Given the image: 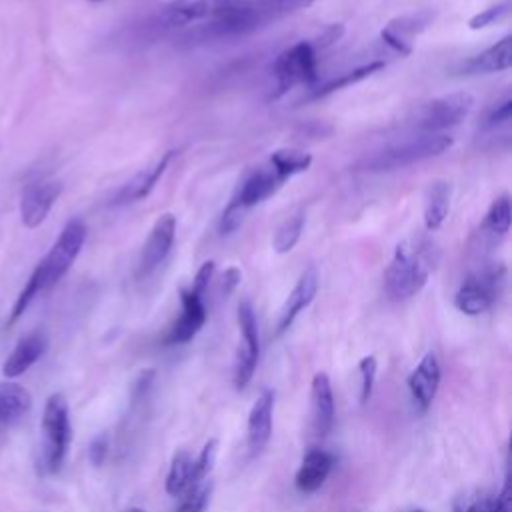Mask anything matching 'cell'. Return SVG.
<instances>
[{
    "label": "cell",
    "mask_w": 512,
    "mask_h": 512,
    "mask_svg": "<svg viewBox=\"0 0 512 512\" xmlns=\"http://www.w3.org/2000/svg\"><path fill=\"white\" fill-rule=\"evenodd\" d=\"M510 468L506 466L504 486L500 492H472L460 496L454 504V512H510L512 510V486H510Z\"/></svg>",
    "instance_id": "cell-23"
},
{
    "label": "cell",
    "mask_w": 512,
    "mask_h": 512,
    "mask_svg": "<svg viewBox=\"0 0 512 512\" xmlns=\"http://www.w3.org/2000/svg\"><path fill=\"white\" fill-rule=\"evenodd\" d=\"M180 304H182L180 316L174 320L168 334L164 336L166 346L190 342L202 330V326L206 322V306H204L202 294L194 292L192 288H182Z\"/></svg>",
    "instance_id": "cell-12"
},
{
    "label": "cell",
    "mask_w": 512,
    "mask_h": 512,
    "mask_svg": "<svg viewBox=\"0 0 512 512\" xmlns=\"http://www.w3.org/2000/svg\"><path fill=\"white\" fill-rule=\"evenodd\" d=\"M172 156H174V150H168L154 164L140 170L132 180H128L120 188V192L114 198V204H130V202H138V200L146 198L154 190V186L158 184L162 174L166 172Z\"/></svg>",
    "instance_id": "cell-22"
},
{
    "label": "cell",
    "mask_w": 512,
    "mask_h": 512,
    "mask_svg": "<svg viewBox=\"0 0 512 512\" xmlns=\"http://www.w3.org/2000/svg\"><path fill=\"white\" fill-rule=\"evenodd\" d=\"M242 0H170L158 12V22L166 28H184L192 24L206 26Z\"/></svg>",
    "instance_id": "cell-9"
},
{
    "label": "cell",
    "mask_w": 512,
    "mask_h": 512,
    "mask_svg": "<svg viewBox=\"0 0 512 512\" xmlns=\"http://www.w3.org/2000/svg\"><path fill=\"white\" fill-rule=\"evenodd\" d=\"M452 136L444 134H418L398 144L386 146L366 160V170L370 172H390L398 168H406L428 158L444 154L452 146Z\"/></svg>",
    "instance_id": "cell-4"
},
{
    "label": "cell",
    "mask_w": 512,
    "mask_h": 512,
    "mask_svg": "<svg viewBox=\"0 0 512 512\" xmlns=\"http://www.w3.org/2000/svg\"><path fill=\"white\" fill-rule=\"evenodd\" d=\"M310 164H312V156L296 148H280L270 156V168L284 182L300 172H306Z\"/></svg>",
    "instance_id": "cell-27"
},
{
    "label": "cell",
    "mask_w": 512,
    "mask_h": 512,
    "mask_svg": "<svg viewBox=\"0 0 512 512\" xmlns=\"http://www.w3.org/2000/svg\"><path fill=\"white\" fill-rule=\"evenodd\" d=\"M342 34H344V26H342V24H332V26H328V28L318 36V44H312V46H314V48H316V46L326 48V46L334 44Z\"/></svg>",
    "instance_id": "cell-38"
},
{
    "label": "cell",
    "mask_w": 512,
    "mask_h": 512,
    "mask_svg": "<svg viewBox=\"0 0 512 512\" xmlns=\"http://www.w3.org/2000/svg\"><path fill=\"white\" fill-rule=\"evenodd\" d=\"M90 2H100V0H90Z\"/></svg>",
    "instance_id": "cell-41"
},
{
    "label": "cell",
    "mask_w": 512,
    "mask_h": 512,
    "mask_svg": "<svg viewBox=\"0 0 512 512\" xmlns=\"http://www.w3.org/2000/svg\"><path fill=\"white\" fill-rule=\"evenodd\" d=\"M334 466V456L324 448H310L302 456V462L294 476V486L302 494H312L324 486Z\"/></svg>",
    "instance_id": "cell-20"
},
{
    "label": "cell",
    "mask_w": 512,
    "mask_h": 512,
    "mask_svg": "<svg viewBox=\"0 0 512 512\" xmlns=\"http://www.w3.org/2000/svg\"><path fill=\"white\" fill-rule=\"evenodd\" d=\"M376 370L378 362L376 356L368 354L358 362V372H360V404H366L372 396L374 390V380H376Z\"/></svg>",
    "instance_id": "cell-34"
},
{
    "label": "cell",
    "mask_w": 512,
    "mask_h": 512,
    "mask_svg": "<svg viewBox=\"0 0 512 512\" xmlns=\"http://www.w3.org/2000/svg\"><path fill=\"white\" fill-rule=\"evenodd\" d=\"M210 492H212L210 480L194 484L188 492H184L180 496V504H178L176 512H206V506H208V500H210Z\"/></svg>",
    "instance_id": "cell-32"
},
{
    "label": "cell",
    "mask_w": 512,
    "mask_h": 512,
    "mask_svg": "<svg viewBox=\"0 0 512 512\" xmlns=\"http://www.w3.org/2000/svg\"><path fill=\"white\" fill-rule=\"evenodd\" d=\"M272 428H274V390L264 388L260 396L254 400L246 420V446L252 456L260 454L266 448L272 436Z\"/></svg>",
    "instance_id": "cell-13"
},
{
    "label": "cell",
    "mask_w": 512,
    "mask_h": 512,
    "mask_svg": "<svg viewBox=\"0 0 512 512\" xmlns=\"http://www.w3.org/2000/svg\"><path fill=\"white\" fill-rule=\"evenodd\" d=\"M432 18H434V14L430 10H420L416 14L400 16L396 20H390L382 28L380 38L396 54L408 56L412 52V38H416L422 30H426L428 24L432 22Z\"/></svg>",
    "instance_id": "cell-14"
},
{
    "label": "cell",
    "mask_w": 512,
    "mask_h": 512,
    "mask_svg": "<svg viewBox=\"0 0 512 512\" xmlns=\"http://www.w3.org/2000/svg\"><path fill=\"white\" fill-rule=\"evenodd\" d=\"M32 408V394L14 380L0 382V432L22 420Z\"/></svg>",
    "instance_id": "cell-24"
},
{
    "label": "cell",
    "mask_w": 512,
    "mask_h": 512,
    "mask_svg": "<svg viewBox=\"0 0 512 512\" xmlns=\"http://www.w3.org/2000/svg\"><path fill=\"white\" fill-rule=\"evenodd\" d=\"M410 512H426V510H420V508H418V510H410Z\"/></svg>",
    "instance_id": "cell-40"
},
{
    "label": "cell",
    "mask_w": 512,
    "mask_h": 512,
    "mask_svg": "<svg viewBox=\"0 0 512 512\" xmlns=\"http://www.w3.org/2000/svg\"><path fill=\"white\" fill-rule=\"evenodd\" d=\"M440 380H442V370H440V362L436 358L434 352H428L422 356V360L416 364V368L410 372L406 384L408 390L412 394L414 404L418 406V410H428L430 404L434 402L438 388H440Z\"/></svg>",
    "instance_id": "cell-17"
},
{
    "label": "cell",
    "mask_w": 512,
    "mask_h": 512,
    "mask_svg": "<svg viewBox=\"0 0 512 512\" xmlns=\"http://www.w3.org/2000/svg\"><path fill=\"white\" fill-rule=\"evenodd\" d=\"M318 282H320V278H318V270L314 266H308L300 274L298 282L294 284L292 292L288 294V298H286V302L280 310V316H278V322H276V334L278 336L284 334L294 324L298 314L304 308L310 306V302L314 300V296L318 292Z\"/></svg>",
    "instance_id": "cell-18"
},
{
    "label": "cell",
    "mask_w": 512,
    "mask_h": 512,
    "mask_svg": "<svg viewBox=\"0 0 512 512\" xmlns=\"http://www.w3.org/2000/svg\"><path fill=\"white\" fill-rule=\"evenodd\" d=\"M72 442L70 408L64 394L48 396L40 422V452L38 468L44 476H54L62 470Z\"/></svg>",
    "instance_id": "cell-3"
},
{
    "label": "cell",
    "mask_w": 512,
    "mask_h": 512,
    "mask_svg": "<svg viewBox=\"0 0 512 512\" xmlns=\"http://www.w3.org/2000/svg\"><path fill=\"white\" fill-rule=\"evenodd\" d=\"M254 2L270 24V22H276V20L288 16V14H294L298 10L308 8L316 0H254Z\"/></svg>",
    "instance_id": "cell-31"
},
{
    "label": "cell",
    "mask_w": 512,
    "mask_h": 512,
    "mask_svg": "<svg viewBox=\"0 0 512 512\" xmlns=\"http://www.w3.org/2000/svg\"><path fill=\"white\" fill-rule=\"evenodd\" d=\"M506 268L502 264H488L470 272L454 294V306L466 316H478L492 308L502 292Z\"/></svg>",
    "instance_id": "cell-6"
},
{
    "label": "cell",
    "mask_w": 512,
    "mask_h": 512,
    "mask_svg": "<svg viewBox=\"0 0 512 512\" xmlns=\"http://www.w3.org/2000/svg\"><path fill=\"white\" fill-rule=\"evenodd\" d=\"M512 118V98L506 96L502 102H498L492 112L486 118V128H500L506 126Z\"/></svg>",
    "instance_id": "cell-35"
},
{
    "label": "cell",
    "mask_w": 512,
    "mask_h": 512,
    "mask_svg": "<svg viewBox=\"0 0 512 512\" xmlns=\"http://www.w3.org/2000/svg\"><path fill=\"white\" fill-rule=\"evenodd\" d=\"M304 224H306L304 212H296V214H292L290 218H286V220L278 226V230L274 232L272 248H274L278 254L290 252V250L298 244V240H300V236H302V232H304Z\"/></svg>",
    "instance_id": "cell-30"
},
{
    "label": "cell",
    "mask_w": 512,
    "mask_h": 512,
    "mask_svg": "<svg viewBox=\"0 0 512 512\" xmlns=\"http://www.w3.org/2000/svg\"><path fill=\"white\" fill-rule=\"evenodd\" d=\"M474 108V98L468 92H454L434 98L422 104L410 124L418 134H444L446 130L458 126Z\"/></svg>",
    "instance_id": "cell-7"
},
{
    "label": "cell",
    "mask_w": 512,
    "mask_h": 512,
    "mask_svg": "<svg viewBox=\"0 0 512 512\" xmlns=\"http://www.w3.org/2000/svg\"><path fill=\"white\" fill-rule=\"evenodd\" d=\"M86 236H88V226L82 218H72L64 224L56 242L50 246V250L44 254V258L36 264V268L32 270L24 288L20 290V294L10 310L8 326L16 324L40 294L48 292L64 278V274L72 268L74 260L78 258V254L86 242Z\"/></svg>",
    "instance_id": "cell-1"
},
{
    "label": "cell",
    "mask_w": 512,
    "mask_h": 512,
    "mask_svg": "<svg viewBox=\"0 0 512 512\" xmlns=\"http://www.w3.org/2000/svg\"><path fill=\"white\" fill-rule=\"evenodd\" d=\"M272 76L274 88L270 100L282 98L294 86H312L318 78V56L312 42L300 40L282 50L272 64Z\"/></svg>",
    "instance_id": "cell-5"
},
{
    "label": "cell",
    "mask_w": 512,
    "mask_h": 512,
    "mask_svg": "<svg viewBox=\"0 0 512 512\" xmlns=\"http://www.w3.org/2000/svg\"><path fill=\"white\" fill-rule=\"evenodd\" d=\"M282 184H284V180H280L270 166L254 170L242 180V184L238 186L236 194L232 196V200L228 204H232L234 208H238L246 214L250 208L258 206L260 202H264L266 198L276 194L278 188H282Z\"/></svg>",
    "instance_id": "cell-16"
},
{
    "label": "cell",
    "mask_w": 512,
    "mask_h": 512,
    "mask_svg": "<svg viewBox=\"0 0 512 512\" xmlns=\"http://www.w3.org/2000/svg\"><path fill=\"white\" fill-rule=\"evenodd\" d=\"M176 238V218L166 212L156 218V222L150 228V234L140 250L136 276L146 278L150 276L170 254Z\"/></svg>",
    "instance_id": "cell-10"
},
{
    "label": "cell",
    "mask_w": 512,
    "mask_h": 512,
    "mask_svg": "<svg viewBox=\"0 0 512 512\" xmlns=\"http://www.w3.org/2000/svg\"><path fill=\"white\" fill-rule=\"evenodd\" d=\"M126 512H144V510L142 508H128Z\"/></svg>",
    "instance_id": "cell-39"
},
{
    "label": "cell",
    "mask_w": 512,
    "mask_h": 512,
    "mask_svg": "<svg viewBox=\"0 0 512 512\" xmlns=\"http://www.w3.org/2000/svg\"><path fill=\"white\" fill-rule=\"evenodd\" d=\"M510 222H512L510 196L502 194L496 200H492V204L484 216L482 230L492 236H506V232L510 230Z\"/></svg>",
    "instance_id": "cell-29"
},
{
    "label": "cell",
    "mask_w": 512,
    "mask_h": 512,
    "mask_svg": "<svg viewBox=\"0 0 512 512\" xmlns=\"http://www.w3.org/2000/svg\"><path fill=\"white\" fill-rule=\"evenodd\" d=\"M214 270H216V264H214L212 260L204 262V264L198 268V272H196V276H194L190 288H192L194 292H198V294L204 296V292L208 290V284H210V280H212V276H214Z\"/></svg>",
    "instance_id": "cell-36"
},
{
    "label": "cell",
    "mask_w": 512,
    "mask_h": 512,
    "mask_svg": "<svg viewBox=\"0 0 512 512\" xmlns=\"http://www.w3.org/2000/svg\"><path fill=\"white\" fill-rule=\"evenodd\" d=\"M240 280H242V272H240V268H236V266L226 268V270H224V274H222V284H220L222 294H224V296H228L230 292H234V288L240 284Z\"/></svg>",
    "instance_id": "cell-37"
},
{
    "label": "cell",
    "mask_w": 512,
    "mask_h": 512,
    "mask_svg": "<svg viewBox=\"0 0 512 512\" xmlns=\"http://www.w3.org/2000/svg\"><path fill=\"white\" fill-rule=\"evenodd\" d=\"M194 484H198L194 456L188 450H178L174 454V458L170 462V468H168V474H166V492L170 496L180 498Z\"/></svg>",
    "instance_id": "cell-26"
},
{
    "label": "cell",
    "mask_w": 512,
    "mask_h": 512,
    "mask_svg": "<svg viewBox=\"0 0 512 512\" xmlns=\"http://www.w3.org/2000/svg\"><path fill=\"white\" fill-rule=\"evenodd\" d=\"M382 68H384V62H380V60H374V62L362 64V66H358V68H352V70L340 74L338 78L328 80V82L322 84L320 88H314L312 94L308 96V100L326 98V96H330V94H334V92H338V90H342V88H348V86H352V84H356V82H362L364 78L376 74V72L382 70Z\"/></svg>",
    "instance_id": "cell-28"
},
{
    "label": "cell",
    "mask_w": 512,
    "mask_h": 512,
    "mask_svg": "<svg viewBox=\"0 0 512 512\" xmlns=\"http://www.w3.org/2000/svg\"><path fill=\"white\" fill-rule=\"evenodd\" d=\"M334 394L326 372H316L310 382V426L316 438H326L334 424Z\"/></svg>",
    "instance_id": "cell-15"
},
{
    "label": "cell",
    "mask_w": 512,
    "mask_h": 512,
    "mask_svg": "<svg viewBox=\"0 0 512 512\" xmlns=\"http://www.w3.org/2000/svg\"><path fill=\"white\" fill-rule=\"evenodd\" d=\"M510 8H512V2L510 0H504L500 4H494L478 14H474L470 20H468V28L470 30H482V28H488L492 24H498L502 22L504 18H508L510 14Z\"/></svg>",
    "instance_id": "cell-33"
},
{
    "label": "cell",
    "mask_w": 512,
    "mask_h": 512,
    "mask_svg": "<svg viewBox=\"0 0 512 512\" xmlns=\"http://www.w3.org/2000/svg\"><path fill=\"white\" fill-rule=\"evenodd\" d=\"M62 194V184L56 180H36L24 186L20 196V220L26 228H38L50 214Z\"/></svg>",
    "instance_id": "cell-11"
},
{
    "label": "cell",
    "mask_w": 512,
    "mask_h": 512,
    "mask_svg": "<svg viewBox=\"0 0 512 512\" xmlns=\"http://www.w3.org/2000/svg\"><path fill=\"white\" fill-rule=\"evenodd\" d=\"M450 198H452V186L446 180L430 182L424 194V208H422L426 230L434 232L444 224L450 212Z\"/></svg>",
    "instance_id": "cell-25"
},
{
    "label": "cell",
    "mask_w": 512,
    "mask_h": 512,
    "mask_svg": "<svg viewBox=\"0 0 512 512\" xmlns=\"http://www.w3.org/2000/svg\"><path fill=\"white\" fill-rule=\"evenodd\" d=\"M512 66V36L506 34L500 38L496 44L488 46L480 54L468 58L460 72L466 76H476V74H494V72H504Z\"/></svg>",
    "instance_id": "cell-21"
},
{
    "label": "cell",
    "mask_w": 512,
    "mask_h": 512,
    "mask_svg": "<svg viewBox=\"0 0 512 512\" xmlns=\"http://www.w3.org/2000/svg\"><path fill=\"white\" fill-rule=\"evenodd\" d=\"M434 268V248L424 238L402 240L384 272V290L392 302L416 296Z\"/></svg>",
    "instance_id": "cell-2"
},
{
    "label": "cell",
    "mask_w": 512,
    "mask_h": 512,
    "mask_svg": "<svg viewBox=\"0 0 512 512\" xmlns=\"http://www.w3.org/2000/svg\"><path fill=\"white\" fill-rule=\"evenodd\" d=\"M238 318V330H240V344L236 348L234 356V368H232V382L236 390H244L258 366L260 358V334H258V322L254 308L248 300H242L236 310Z\"/></svg>",
    "instance_id": "cell-8"
},
{
    "label": "cell",
    "mask_w": 512,
    "mask_h": 512,
    "mask_svg": "<svg viewBox=\"0 0 512 512\" xmlns=\"http://www.w3.org/2000/svg\"><path fill=\"white\" fill-rule=\"evenodd\" d=\"M48 348V336L44 330H32L26 336H22L8 358L2 364V374L6 378H18L28 368H32L46 352Z\"/></svg>",
    "instance_id": "cell-19"
}]
</instances>
